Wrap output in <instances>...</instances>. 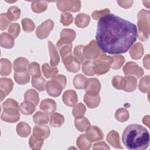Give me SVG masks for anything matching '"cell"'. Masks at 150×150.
<instances>
[{"mask_svg": "<svg viewBox=\"0 0 150 150\" xmlns=\"http://www.w3.org/2000/svg\"><path fill=\"white\" fill-rule=\"evenodd\" d=\"M137 38V26L114 14L103 17L97 23L96 41L104 53H125L136 42Z\"/></svg>", "mask_w": 150, "mask_h": 150, "instance_id": "obj_1", "label": "cell"}, {"mask_svg": "<svg viewBox=\"0 0 150 150\" xmlns=\"http://www.w3.org/2000/svg\"><path fill=\"white\" fill-rule=\"evenodd\" d=\"M122 141L128 149H145L149 145V134L148 131L141 125L130 124L123 131Z\"/></svg>", "mask_w": 150, "mask_h": 150, "instance_id": "obj_2", "label": "cell"}, {"mask_svg": "<svg viewBox=\"0 0 150 150\" xmlns=\"http://www.w3.org/2000/svg\"><path fill=\"white\" fill-rule=\"evenodd\" d=\"M150 12L148 10L141 9L138 13V37L141 41H145L148 39L149 19Z\"/></svg>", "mask_w": 150, "mask_h": 150, "instance_id": "obj_3", "label": "cell"}, {"mask_svg": "<svg viewBox=\"0 0 150 150\" xmlns=\"http://www.w3.org/2000/svg\"><path fill=\"white\" fill-rule=\"evenodd\" d=\"M113 62L112 56H107L103 53L94 62V72L95 74L102 75L107 73L110 68V66Z\"/></svg>", "mask_w": 150, "mask_h": 150, "instance_id": "obj_4", "label": "cell"}, {"mask_svg": "<svg viewBox=\"0 0 150 150\" xmlns=\"http://www.w3.org/2000/svg\"><path fill=\"white\" fill-rule=\"evenodd\" d=\"M103 52L98 46L95 40H92L86 46L83 47V54L85 59L94 60L98 58Z\"/></svg>", "mask_w": 150, "mask_h": 150, "instance_id": "obj_5", "label": "cell"}, {"mask_svg": "<svg viewBox=\"0 0 150 150\" xmlns=\"http://www.w3.org/2000/svg\"><path fill=\"white\" fill-rule=\"evenodd\" d=\"M57 6L59 11L76 12L80 11L81 2L80 1H58Z\"/></svg>", "mask_w": 150, "mask_h": 150, "instance_id": "obj_6", "label": "cell"}, {"mask_svg": "<svg viewBox=\"0 0 150 150\" xmlns=\"http://www.w3.org/2000/svg\"><path fill=\"white\" fill-rule=\"evenodd\" d=\"M54 27V22L51 19H47L38 26L36 35L40 39L46 38Z\"/></svg>", "mask_w": 150, "mask_h": 150, "instance_id": "obj_7", "label": "cell"}, {"mask_svg": "<svg viewBox=\"0 0 150 150\" xmlns=\"http://www.w3.org/2000/svg\"><path fill=\"white\" fill-rule=\"evenodd\" d=\"M123 71L126 76H133L136 78H140L144 74L143 69L133 62H127L123 67Z\"/></svg>", "mask_w": 150, "mask_h": 150, "instance_id": "obj_8", "label": "cell"}, {"mask_svg": "<svg viewBox=\"0 0 150 150\" xmlns=\"http://www.w3.org/2000/svg\"><path fill=\"white\" fill-rule=\"evenodd\" d=\"M65 68L70 72L76 73L80 70V62L72 54L66 56L62 60Z\"/></svg>", "mask_w": 150, "mask_h": 150, "instance_id": "obj_9", "label": "cell"}, {"mask_svg": "<svg viewBox=\"0 0 150 150\" xmlns=\"http://www.w3.org/2000/svg\"><path fill=\"white\" fill-rule=\"evenodd\" d=\"M137 86V80L135 77L131 76L122 77L120 90H123L127 92H132L136 89Z\"/></svg>", "mask_w": 150, "mask_h": 150, "instance_id": "obj_10", "label": "cell"}, {"mask_svg": "<svg viewBox=\"0 0 150 150\" xmlns=\"http://www.w3.org/2000/svg\"><path fill=\"white\" fill-rule=\"evenodd\" d=\"M84 89L86 91V94L88 95H98V93L101 89L100 82L96 78L89 79L87 80Z\"/></svg>", "mask_w": 150, "mask_h": 150, "instance_id": "obj_11", "label": "cell"}, {"mask_svg": "<svg viewBox=\"0 0 150 150\" xmlns=\"http://www.w3.org/2000/svg\"><path fill=\"white\" fill-rule=\"evenodd\" d=\"M46 90L49 96L56 97L60 95L63 88L58 81L52 79L46 83Z\"/></svg>", "mask_w": 150, "mask_h": 150, "instance_id": "obj_12", "label": "cell"}, {"mask_svg": "<svg viewBox=\"0 0 150 150\" xmlns=\"http://www.w3.org/2000/svg\"><path fill=\"white\" fill-rule=\"evenodd\" d=\"M85 135L91 142L100 141L104 138V134L101 129L94 125L90 126L86 131Z\"/></svg>", "mask_w": 150, "mask_h": 150, "instance_id": "obj_13", "label": "cell"}, {"mask_svg": "<svg viewBox=\"0 0 150 150\" xmlns=\"http://www.w3.org/2000/svg\"><path fill=\"white\" fill-rule=\"evenodd\" d=\"M13 83L11 79L1 78L0 79V97L1 101L12 91Z\"/></svg>", "mask_w": 150, "mask_h": 150, "instance_id": "obj_14", "label": "cell"}, {"mask_svg": "<svg viewBox=\"0 0 150 150\" xmlns=\"http://www.w3.org/2000/svg\"><path fill=\"white\" fill-rule=\"evenodd\" d=\"M1 118L2 120L7 122H16L20 118L19 110L12 109L3 110Z\"/></svg>", "mask_w": 150, "mask_h": 150, "instance_id": "obj_15", "label": "cell"}, {"mask_svg": "<svg viewBox=\"0 0 150 150\" xmlns=\"http://www.w3.org/2000/svg\"><path fill=\"white\" fill-rule=\"evenodd\" d=\"M62 100L66 105L69 107H74L78 101L76 92L73 90H66L63 94Z\"/></svg>", "mask_w": 150, "mask_h": 150, "instance_id": "obj_16", "label": "cell"}, {"mask_svg": "<svg viewBox=\"0 0 150 150\" xmlns=\"http://www.w3.org/2000/svg\"><path fill=\"white\" fill-rule=\"evenodd\" d=\"M50 133V128L47 125H36L33 129V135L43 139H46L49 136Z\"/></svg>", "mask_w": 150, "mask_h": 150, "instance_id": "obj_17", "label": "cell"}, {"mask_svg": "<svg viewBox=\"0 0 150 150\" xmlns=\"http://www.w3.org/2000/svg\"><path fill=\"white\" fill-rule=\"evenodd\" d=\"M29 61L27 59L22 57H18L13 63V67L15 72L27 71L29 68Z\"/></svg>", "mask_w": 150, "mask_h": 150, "instance_id": "obj_18", "label": "cell"}, {"mask_svg": "<svg viewBox=\"0 0 150 150\" xmlns=\"http://www.w3.org/2000/svg\"><path fill=\"white\" fill-rule=\"evenodd\" d=\"M40 108L47 114H52L56 110V103L50 98L43 100L40 104Z\"/></svg>", "mask_w": 150, "mask_h": 150, "instance_id": "obj_19", "label": "cell"}, {"mask_svg": "<svg viewBox=\"0 0 150 150\" xmlns=\"http://www.w3.org/2000/svg\"><path fill=\"white\" fill-rule=\"evenodd\" d=\"M48 49L50 54V64L52 67H56L60 62V58L55 46L50 40L48 41Z\"/></svg>", "mask_w": 150, "mask_h": 150, "instance_id": "obj_20", "label": "cell"}, {"mask_svg": "<svg viewBox=\"0 0 150 150\" xmlns=\"http://www.w3.org/2000/svg\"><path fill=\"white\" fill-rule=\"evenodd\" d=\"M106 139L108 142L110 144V145H111L115 148H123V147L120 144L119 134L116 131L111 130V131H110L107 135Z\"/></svg>", "mask_w": 150, "mask_h": 150, "instance_id": "obj_21", "label": "cell"}, {"mask_svg": "<svg viewBox=\"0 0 150 150\" xmlns=\"http://www.w3.org/2000/svg\"><path fill=\"white\" fill-rule=\"evenodd\" d=\"M76 36V32L70 29H64L60 33V41L65 43H71Z\"/></svg>", "mask_w": 150, "mask_h": 150, "instance_id": "obj_22", "label": "cell"}, {"mask_svg": "<svg viewBox=\"0 0 150 150\" xmlns=\"http://www.w3.org/2000/svg\"><path fill=\"white\" fill-rule=\"evenodd\" d=\"M144 51L143 45L141 43L137 42L131 46L129 50V54L132 59L138 60L142 57L144 54Z\"/></svg>", "mask_w": 150, "mask_h": 150, "instance_id": "obj_23", "label": "cell"}, {"mask_svg": "<svg viewBox=\"0 0 150 150\" xmlns=\"http://www.w3.org/2000/svg\"><path fill=\"white\" fill-rule=\"evenodd\" d=\"M15 44L14 38L9 33L4 32L0 35V45L1 47L6 49H11Z\"/></svg>", "mask_w": 150, "mask_h": 150, "instance_id": "obj_24", "label": "cell"}, {"mask_svg": "<svg viewBox=\"0 0 150 150\" xmlns=\"http://www.w3.org/2000/svg\"><path fill=\"white\" fill-rule=\"evenodd\" d=\"M58 50L60 53V54L62 57V60L65 58L66 56L71 54V49H72V44L71 43H65L62 42L59 40L56 44Z\"/></svg>", "mask_w": 150, "mask_h": 150, "instance_id": "obj_25", "label": "cell"}, {"mask_svg": "<svg viewBox=\"0 0 150 150\" xmlns=\"http://www.w3.org/2000/svg\"><path fill=\"white\" fill-rule=\"evenodd\" d=\"M101 98L99 95L90 96L86 94L84 96V101L90 108H95L100 103Z\"/></svg>", "mask_w": 150, "mask_h": 150, "instance_id": "obj_26", "label": "cell"}, {"mask_svg": "<svg viewBox=\"0 0 150 150\" xmlns=\"http://www.w3.org/2000/svg\"><path fill=\"white\" fill-rule=\"evenodd\" d=\"M90 22V16L83 13H80L78 14L75 18L74 23L75 25L80 28H84L87 27Z\"/></svg>", "mask_w": 150, "mask_h": 150, "instance_id": "obj_27", "label": "cell"}, {"mask_svg": "<svg viewBox=\"0 0 150 150\" xmlns=\"http://www.w3.org/2000/svg\"><path fill=\"white\" fill-rule=\"evenodd\" d=\"M74 125L77 130L80 132H84L87 131L90 127V122L89 120L84 117L76 118L74 120Z\"/></svg>", "mask_w": 150, "mask_h": 150, "instance_id": "obj_28", "label": "cell"}, {"mask_svg": "<svg viewBox=\"0 0 150 150\" xmlns=\"http://www.w3.org/2000/svg\"><path fill=\"white\" fill-rule=\"evenodd\" d=\"M31 132V128L28 124L25 122H20L16 126V132L21 137H27Z\"/></svg>", "mask_w": 150, "mask_h": 150, "instance_id": "obj_29", "label": "cell"}, {"mask_svg": "<svg viewBox=\"0 0 150 150\" xmlns=\"http://www.w3.org/2000/svg\"><path fill=\"white\" fill-rule=\"evenodd\" d=\"M33 120L34 122L37 125H44L49 122V115L46 112L37 111L33 115Z\"/></svg>", "mask_w": 150, "mask_h": 150, "instance_id": "obj_30", "label": "cell"}, {"mask_svg": "<svg viewBox=\"0 0 150 150\" xmlns=\"http://www.w3.org/2000/svg\"><path fill=\"white\" fill-rule=\"evenodd\" d=\"M64 122V118L63 115L57 113L53 112L50 115V125L54 128H58L61 127Z\"/></svg>", "mask_w": 150, "mask_h": 150, "instance_id": "obj_31", "label": "cell"}, {"mask_svg": "<svg viewBox=\"0 0 150 150\" xmlns=\"http://www.w3.org/2000/svg\"><path fill=\"white\" fill-rule=\"evenodd\" d=\"M25 101H29L33 103L35 106L38 105L39 101V97L38 93L33 89L27 90L24 94Z\"/></svg>", "mask_w": 150, "mask_h": 150, "instance_id": "obj_32", "label": "cell"}, {"mask_svg": "<svg viewBox=\"0 0 150 150\" xmlns=\"http://www.w3.org/2000/svg\"><path fill=\"white\" fill-rule=\"evenodd\" d=\"M76 144L78 148L82 150L89 149L91 146V142L87 139L85 134H81L77 138Z\"/></svg>", "mask_w": 150, "mask_h": 150, "instance_id": "obj_33", "label": "cell"}, {"mask_svg": "<svg viewBox=\"0 0 150 150\" xmlns=\"http://www.w3.org/2000/svg\"><path fill=\"white\" fill-rule=\"evenodd\" d=\"M14 79L15 81L21 85L25 84L29 81L30 76L28 71L23 72H15L14 73Z\"/></svg>", "mask_w": 150, "mask_h": 150, "instance_id": "obj_34", "label": "cell"}, {"mask_svg": "<svg viewBox=\"0 0 150 150\" xmlns=\"http://www.w3.org/2000/svg\"><path fill=\"white\" fill-rule=\"evenodd\" d=\"M32 86L39 91H44L46 86V81L42 76L32 77Z\"/></svg>", "mask_w": 150, "mask_h": 150, "instance_id": "obj_35", "label": "cell"}, {"mask_svg": "<svg viewBox=\"0 0 150 150\" xmlns=\"http://www.w3.org/2000/svg\"><path fill=\"white\" fill-rule=\"evenodd\" d=\"M42 72L45 77L47 79L53 78L59 72V70L56 67H52L49 66L48 63H44L42 66Z\"/></svg>", "mask_w": 150, "mask_h": 150, "instance_id": "obj_36", "label": "cell"}, {"mask_svg": "<svg viewBox=\"0 0 150 150\" xmlns=\"http://www.w3.org/2000/svg\"><path fill=\"white\" fill-rule=\"evenodd\" d=\"M1 63V70H0V73L1 76H8L11 72V62L5 58H2L0 60Z\"/></svg>", "mask_w": 150, "mask_h": 150, "instance_id": "obj_37", "label": "cell"}, {"mask_svg": "<svg viewBox=\"0 0 150 150\" xmlns=\"http://www.w3.org/2000/svg\"><path fill=\"white\" fill-rule=\"evenodd\" d=\"M88 79L81 74H77L73 79V85L76 89H84Z\"/></svg>", "mask_w": 150, "mask_h": 150, "instance_id": "obj_38", "label": "cell"}, {"mask_svg": "<svg viewBox=\"0 0 150 150\" xmlns=\"http://www.w3.org/2000/svg\"><path fill=\"white\" fill-rule=\"evenodd\" d=\"M35 105L27 101L22 102L20 104V110L23 114L25 115H31L35 111Z\"/></svg>", "mask_w": 150, "mask_h": 150, "instance_id": "obj_39", "label": "cell"}, {"mask_svg": "<svg viewBox=\"0 0 150 150\" xmlns=\"http://www.w3.org/2000/svg\"><path fill=\"white\" fill-rule=\"evenodd\" d=\"M47 8V3L45 1H33L31 4L32 10L35 13H42L46 10Z\"/></svg>", "mask_w": 150, "mask_h": 150, "instance_id": "obj_40", "label": "cell"}, {"mask_svg": "<svg viewBox=\"0 0 150 150\" xmlns=\"http://www.w3.org/2000/svg\"><path fill=\"white\" fill-rule=\"evenodd\" d=\"M43 140L44 139L38 138L32 134L29 138V145L30 148L35 150L40 149L43 144Z\"/></svg>", "mask_w": 150, "mask_h": 150, "instance_id": "obj_41", "label": "cell"}, {"mask_svg": "<svg viewBox=\"0 0 150 150\" xmlns=\"http://www.w3.org/2000/svg\"><path fill=\"white\" fill-rule=\"evenodd\" d=\"M115 117L117 121L124 122L129 119V114L127 109L120 108L115 111Z\"/></svg>", "mask_w": 150, "mask_h": 150, "instance_id": "obj_42", "label": "cell"}, {"mask_svg": "<svg viewBox=\"0 0 150 150\" xmlns=\"http://www.w3.org/2000/svg\"><path fill=\"white\" fill-rule=\"evenodd\" d=\"M94 62L91 60H86L82 66V71L87 76H91L95 74L94 72Z\"/></svg>", "mask_w": 150, "mask_h": 150, "instance_id": "obj_43", "label": "cell"}, {"mask_svg": "<svg viewBox=\"0 0 150 150\" xmlns=\"http://www.w3.org/2000/svg\"><path fill=\"white\" fill-rule=\"evenodd\" d=\"M86 111V108L85 107V105L81 103H78L76 104L73 109L72 111V113L73 116L76 118H81L82 117L84 114H85Z\"/></svg>", "mask_w": 150, "mask_h": 150, "instance_id": "obj_44", "label": "cell"}, {"mask_svg": "<svg viewBox=\"0 0 150 150\" xmlns=\"http://www.w3.org/2000/svg\"><path fill=\"white\" fill-rule=\"evenodd\" d=\"M6 13L8 18L11 21H16L20 17L21 10L17 6H12L8 9Z\"/></svg>", "mask_w": 150, "mask_h": 150, "instance_id": "obj_45", "label": "cell"}, {"mask_svg": "<svg viewBox=\"0 0 150 150\" xmlns=\"http://www.w3.org/2000/svg\"><path fill=\"white\" fill-rule=\"evenodd\" d=\"M149 76H145L142 77L139 83L138 88L142 93H149Z\"/></svg>", "mask_w": 150, "mask_h": 150, "instance_id": "obj_46", "label": "cell"}, {"mask_svg": "<svg viewBox=\"0 0 150 150\" xmlns=\"http://www.w3.org/2000/svg\"><path fill=\"white\" fill-rule=\"evenodd\" d=\"M2 108L3 110H20V106H19L18 102L12 99V98H8L5 102H4L2 104Z\"/></svg>", "mask_w": 150, "mask_h": 150, "instance_id": "obj_47", "label": "cell"}, {"mask_svg": "<svg viewBox=\"0 0 150 150\" xmlns=\"http://www.w3.org/2000/svg\"><path fill=\"white\" fill-rule=\"evenodd\" d=\"M112 57H113V62L110 67L115 70L120 69L121 66L123 65L124 63L125 62L124 57L122 55H117V56H113Z\"/></svg>", "mask_w": 150, "mask_h": 150, "instance_id": "obj_48", "label": "cell"}, {"mask_svg": "<svg viewBox=\"0 0 150 150\" xmlns=\"http://www.w3.org/2000/svg\"><path fill=\"white\" fill-rule=\"evenodd\" d=\"M29 73L32 77H36L41 76L40 66L36 62H32L29 66Z\"/></svg>", "mask_w": 150, "mask_h": 150, "instance_id": "obj_49", "label": "cell"}, {"mask_svg": "<svg viewBox=\"0 0 150 150\" xmlns=\"http://www.w3.org/2000/svg\"><path fill=\"white\" fill-rule=\"evenodd\" d=\"M23 30L26 32H31L35 28V25L29 18H24L21 21Z\"/></svg>", "mask_w": 150, "mask_h": 150, "instance_id": "obj_50", "label": "cell"}, {"mask_svg": "<svg viewBox=\"0 0 150 150\" xmlns=\"http://www.w3.org/2000/svg\"><path fill=\"white\" fill-rule=\"evenodd\" d=\"M20 31V26L18 23H11L9 26L8 29V33L14 38H16L19 35Z\"/></svg>", "mask_w": 150, "mask_h": 150, "instance_id": "obj_51", "label": "cell"}, {"mask_svg": "<svg viewBox=\"0 0 150 150\" xmlns=\"http://www.w3.org/2000/svg\"><path fill=\"white\" fill-rule=\"evenodd\" d=\"M73 20V15L69 12H64L60 16V22L64 26H68L71 24Z\"/></svg>", "mask_w": 150, "mask_h": 150, "instance_id": "obj_52", "label": "cell"}, {"mask_svg": "<svg viewBox=\"0 0 150 150\" xmlns=\"http://www.w3.org/2000/svg\"><path fill=\"white\" fill-rule=\"evenodd\" d=\"M11 21L8 18L6 13H2L0 15V28L1 30H5L11 23Z\"/></svg>", "mask_w": 150, "mask_h": 150, "instance_id": "obj_53", "label": "cell"}, {"mask_svg": "<svg viewBox=\"0 0 150 150\" xmlns=\"http://www.w3.org/2000/svg\"><path fill=\"white\" fill-rule=\"evenodd\" d=\"M84 46L83 45H77L75 47L74 49V54L75 57L79 60L80 63H84L86 60L83 54V49Z\"/></svg>", "mask_w": 150, "mask_h": 150, "instance_id": "obj_54", "label": "cell"}, {"mask_svg": "<svg viewBox=\"0 0 150 150\" xmlns=\"http://www.w3.org/2000/svg\"><path fill=\"white\" fill-rule=\"evenodd\" d=\"M110 11L108 8H105L104 9L101 11H94L92 12L91 16L94 20H98L103 17L110 14Z\"/></svg>", "mask_w": 150, "mask_h": 150, "instance_id": "obj_55", "label": "cell"}, {"mask_svg": "<svg viewBox=\"0 0 150 150\" xmlns=\"http://www.w3.org/2000/svg\"><path fill=\"white\" fill-rule=\"evenodd\" d=\"M52 79H54V80H56L57 81H58L62 85L63 89L64 88V87L66 85V77L64 75H63V74L56 75L52 78Z\"/></svg>", "mask_w": 150, "mask_h": 150, "instance_id": "obj_56", "label": "cell"}, {"mask_svg": "<svg viewBox=\"0 0 150 150\" xmlns=\"http://www.w3.org/2000/svg\"><path fill=\"white\" fill-rule=\"evenodd\" d=\"M122 77L119 76H114L112 79V85L114 88H115L117 90H120V84H121V81Z\"/></svg>", "mask_w": 150, "mask_h": 150, "instance_id": "obj_57", "label": "cell"}, {"mask_svg": "<svg viewBox=\"0 0 150 150\" xmlns=\"http://www.w3.org/2000/svg\"><path fill=\"white\" fill-rule=\"evenodd\" d=\"M93 149H110V147L105 142H99L93 145Z\"/></svg>", "mask_w": 150, "mask_h": 150, "instance_id": "obj_58", "label": "cell"}, {"mask_svg": "<svg viewBox=\"0 0 150 150\" xmlns=\"http://www.w3.org/2000/svg\"><path fill=\"white\" fill-rule=\"evenodd\" d=\"M117 2L120 6L124 8H130L134 2L132 1H117Z\"/></svg>", "mask_w": 150, "mask_h": 150, "instance_id": "obj_59", "label": "cell"}, {"mask_svg": "<svg viewBox=\"0 0 150 150\" xmlns=\"http://www.w3.org/2000/svg\"><path fill=\"white\" fill-rule=\"evenodd\" d=\"M143 64L144 67L147 69H149V54H146L143 59Z\"/></svg>", "mask_w": 150, "mask_h": 150, "instance_id": "obj_60", "label": "cell"}, {"mask_svg": "<svg viewBox=\"0 0 150 150\" xmlns=\"http://www.w3.org/2000/svg\"><path fill=\"white\" fill-rule=\"evenodd\" d=\"M142 122L144 124H145L147 127H149V123H150L149 115H146V116L144 117V118L142 119Z\"/></svg>", "mask_w": 150, "mask_h": 150, "instance_id": "obj_61", "label": "cell"}]
</instances>
